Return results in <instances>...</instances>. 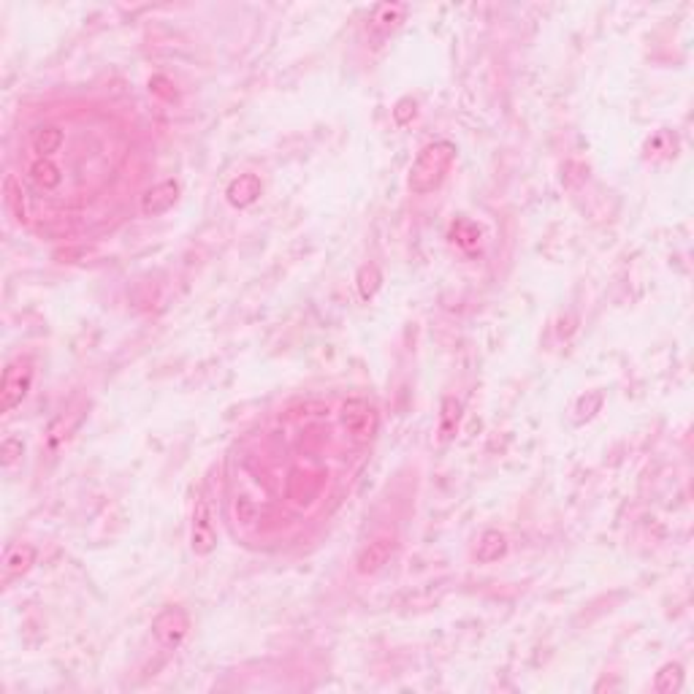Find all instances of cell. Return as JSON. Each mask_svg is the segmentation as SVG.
I'll return each mask as SVG.
<instances>
[{"instance_id": "14", "label": "cell", "mask_w": 694, "mask_h": 694, "mask_svg": "<svg viewBox=\"0 0 694 694\" xmlns=\"http://www.w3.org/2000/svg\"><path fill=\"white\" fill-rule=\"evenodd\" d=\"M4 198H6V209L12 211V218H14L20 226L28 223V201H25V193H22V182H20L14 174H6Z\"/></svg>"}, {"instance_id": "12", "label": "cell", "mask_w": 694, "mask_h": 694, "mask_svg": "<svg viewBox=\"0 0 694 694\" xmlns=\"http://www.w3.org/2000/svg\"><path fill=\"white\" fill-rule=\"evenodd\" d=\"M505 554H507V540H505L502 531L489 529V531H483V535H480L477 548H475V559H477L480 564H494V562H499Z\"/></svg>"}, {"instance_id": "15", "label": "cell", "mask_w": 694, "mask_h": 694, "mask_svg": "<svg viewBox=\"0 0 694 694\" xmlns=\"http://www.w3.org/2000/svg\"><path fill=\"white\" fill-rule=\"evenodd\" d=\"M459 410H461V404L456 399H445L443 402V415H440V435H443V440H451L456 435L459 418H461Z\"/></svg>"}, {"instance_id": "10", "label": "cell", "mask_w": 694, "mask_h": 694, "mask_svg": "<svg viewBox=\"0 0 694 694\" xmlns=\"http://www.w3.org/2000/svg\"><path fill=\"white\" fill-rule=\"evenodd\" d=\"M36 564V548L33 546H12L6 551V559H4V583H14L20 580L22 575H28Z\"/></svg>"}, {"instance_id": "18", "label": "cell", "mask_w": 694, "mask_h": 694, "mask_svg": "<svg viewBox=\"0 0 694 694\" xmlns=\"http://www.w3.org/2000/svg\"><path fill=\"white\" fill-rule=\"evenodd\" d=\"M0 453H4V464H6V467H12V464H14V459H17V456H22V443H20V440H14V437H9V440H4V445H0Z\"/></svg>"}, {"instance_id": "5", "label": "cell", "mask_w": 694, "mask_h": 694, "mask_svg": "<svg viewBox=\"0 0 694 694\" xmlns=\"http://www.w3.org/2000/svg\"><path fill=\"white\" fill-rule=\"evenodd\" d=\"M396 551V535H391V531H380V535H375L371 540H366L358 554H355V572L369 578V575H378L388 559L394 556Z\"/></svg>"}, {"instance_id": "17", "label": "cell", "mask_w": 694, "mask_h": 694, "mask_svg": "<svg viewBox=\"0 0 694 694\" xmlns=\"http://www.w3.org/2000/svg\"><path fill=\"white\" fill-rule=\"evenodd\" d=\"M380 288V272L375 269V266H363L361 275H358V291H361V299H371L378 293Z\"/></svg>"}, {"instance_id": "1", "label": "cell", "mask_w": 694, "mask_h": 694, "mask_svg": "<svg viewBox=\"0 0 694 694\" xmlns=\"http://www.w3.org/2000/svg\"><path fill=\"white\" fill-rule=\"evenodd\" d=\"M453 160H456V144H451V141L426 144L418 152L415 164L410 169V177H407L410 193L429 195L432 190H437L445 182V177H448V172L453 166Z\"/></svg>"}, {"instance_id": "8", "label": "cell", "mask_w": 694, "mask_h": 694, "mask_svg": "<svg viewBox=\"0 0 694 694\" xmlns=\"http://www.w3.org/2000/svg\"><path fill=\"white\" fill-rule=\"evenodd\" d=\"M28 182L38 193H55L63 185V172L52 157H33L28 164Z\"/></svg>"}, {"instance_id": "3", "label": "cell", "mask_w": 694, "mask_h": 694, "mask_svg": "<svg viewBox=\"0 0 694 694\" xmlns=\"http://www.w3.org/2000/svg\"><path fill=\"white\" fill-rule=\"evenodd\" d=\"M339 418H342V426H345V432H347L353 445H369L380 429V415H378L375 404H371L369 399H361V396L347 399L342 404Z\"/></svg>"}, {"instance_id": "13", "label": "cell", "mask_w": 694, "mask_h": 694, "mask_svg": "<svg viewBox=\"0 0 694 694\" xmlns=\"http://www.w3.org/2000/svg\"><path fill=\"white\" fill-rule=\"evenodd\" d=\"M260 179L255 174H239L231 185H228V201L234 206H250L258 201L260 195Z\"/></svg>"}, {"instance_id": "9", "label": "cell", "mask_w": 694, "mask_h": 694, "mask_svg": "<svg viewBox=\"0 0 694 694\" xmlns=\"http://www.w3.org/2000/svg\"><path fill=\"white\" fill-rule=\"evenodd\" d=\"M66 144V133L58 125H38L30 131L28 147L33 152V157H52L55 152H60V147Z\"/></svg>"}, {"instance_id": "6", "label": "cell", "mask_w": 694, "mask_h": 694, "mask_svg": "<svg viewBox=\"0 0 694 694\" xmlns=\"http://www.w3.org/2000/svg\"><path fill=\"white\" fill-rule=\"evenodd\" d=\"M190 548L195 556H211L218 548V529L211 518V507L203 497L193 505V521H190Z\"/></svg>"}, {"instance_id": "2", "label": "cell", "mask_w": 694, "mask_h": 694, "mask_svg": "<svg viewBox=\"0 0 694 694\" xmlns=\"http://www.w3.org/2000/svg\"><path fill=\"white\" fill-rule=\"evenodd\" d=\"M33 375H36V369L28 355H17L6 363L4 380H0V412L12 415L25 402V396L30 394V386H33Z\"/></svg>"}, {"instance_id": "7", "label": "cell", "mask_w": 694, "mask_h": 694, "mask_svg": "<svg viewBox=\"0 0 694 694\" xmlns=\"http://www.w3.org/2000/svg\"><path fill=\"white\" fill-rule=\"evenodd\" d=\"M177 201H179V182L166 179V182L149 187L141 195V215L144 218H160V215H166L169 209H174Z\"/></svg>"}, {"instance_id": "4", "label": "cell", "mask_w": 694, "mask_h": 694, "mask_svg": "<svg viewBox=\"0 0 694 694\" xmlns=\"http://www.w3.org/2000/svg\"><path fill=\"white\" fill-rule=\"evenodd\" d=\"M190 632V618L182 608H166L152 618V634L164 651H177Z\"/></svg>"}, {"instance_id": "16", "label": "cell", "mask_w": 694, "mask_h": 694, "mask_svg": "<svg viewBox=\"0 0 694 694\" xmlns=\"http://www.w3.org/2000/svg\"><path fill=\"white\" fill-rule=\"evenodd\" d=\"M681 681H683V670H681V665H665L662 670H659V675H657V681H654V689L657 691H673V689H678L681 686Z\"/></svg>"}, {"instance_id": "11", "label": "cell", "mask_w": 694, "mask_h": 694, "mask_svg": "<svg viewBox=\"0 0 694 694\" xmlns=\"http://www.w3.org/2000/svg\"><path fill=\"white\" fill-rule=\"evenodd\" d=\"M407 17V6H399V4H383L375 9V14H371V22H369V30L375 38H388Z\"/></svg>"}]
</instances>
